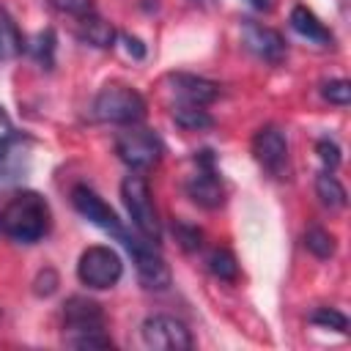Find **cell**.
Listing matches in <instances>:
<instances>
[{
	"instance_id": "83f0119b",
	"label": "cell",
	"mask_w": 351,
	"mask_h": 351,
	"mask_svg": "<svg viewBox=\"0 0 351 351\" xmlns=\"http://www.w3.org/2000/svg\"><path fill=\"white\" fill-rule=\"evenodd\" d=\"M121 41L126 44V52H129L134 60L145 58V47H143V41H140V38H134V36H121Z\"/></svg>"
},
{
	"instance_id": "7402d4cb",
	"label": "cell",
	"mask_w": 351,
	"mask_h": 351,
	"mask_svg": "<svg viewBox=\"0 0 351 351\" xmlns=\"http://www.w3.org/2000/svg\"><path fill=\"white\" fill-rule=\"evenodd\" d=\"M307 321L310 324H315V326H324V329H337V332H348V318L340 313V310H335V307H315L310 315H307Z\"/></svg>"
},
{
	"instance_id": "f1b7e54d",
	"label": "cell",
	"mask_w": 351,
	"mask_h": 351,
	"mask_svg": "<svg viewBox=\"0 0 351 351\" xmlns=\"http://www.w3.org/2000/svg\"><path fill=\"white\" fill-rule=\"evenodd\" d=\"M255 11H271L274 8V0H247Z\"/></svg>"
},
{
	"instance_id": "8992f818",
	"label": "cell",
	"mask_w": 351,
	"mask_h": 351,
	"mask_svg": "<svg viewBox=\"0 0 351 351\" xmlns=\"http://www.w3.org/2000/svg\"><path fill=\"white\" fill-rule=\"evenodd\" d=\"M115 154L118 159L132 167V170H148L154 167L162 154H165V145L159 140L156 132L151 129H143V126H126L118 137H115Z\"/></svg>"
},
{
	"instance_id": "277c9868",
	"label": "cell",
	"mask_w": 351,
	"mask_h": 351,
	"mask_svg": "<svg viewBox=\"0 0 351 351\" xmlns=\"http://www.w3.org/2000/svg\"><path fill=\"white\" fill-rule=\"evenodd\" d=\"M121 197H123V206L129 211V219H132L134 230L145 241L159 247V241H162V222H159V214H156L148 181L143 176H126L121 181Z\"/></svg>"
},
{
	"instance_id": "4316f807",
	"label": "cell",
	"mask_w": 351,
	"mask_h": 351,
	"mask_svg": "<svg viewBox=\"0 0 351 351\" xmlns=\"http://www.w3.org/2000/svg\"><path fill=\"white\" fill-rule=\"evenodd\" d=\"M173 233H176V239L181 241V247H184L186 252H192V250H197V247H200V239H203L200 228L186 225V222H176V225H173Z\"/></svg>"
},
{
	"instance_id": "5b68a950",
	"label": "cell",
	"mask_w": 351,
	"mask_h": 351,
	"mask_svg": "<svg viewBox=\"0 0 351 351\" xmlns=\"http://www.w3.org/2000/svg\"><path fill=\"white\" fill-rule=\"evenodd\" d=\"M77 277L82 285H88L93 291H107V288L118 285V280L123 277V261L112 247L93 244V247L82 250V255L77 261Z\"/></svg>"
},
{
	"instance_id": "6da1fadb",
	"label": "cell",
	"mask_w": 351,
	"mask_h": 351,
	"mask_svg": "<svg viewBox=\"0 0 351 351\" xmlns=\"http://www.w3.org/2000/svg\"><path fill=\"white\" fill-rule=\"evenodd\" d=\"M52 211L49 203L33 192L22 189L8 197V203L0 208V233L19 244H36L49 233Z\"/></svg>"
},
{
	"instance_id": "ffe728a7",
	"label": "cell",
	"mask_w": 351,
	"mask_h": 351,
	"mask_svg": "<svg viewBox=\"0 0 351 351\" xmlns=\"http://www.w3.org/2000/svg\"><path fill=\"white\" fill-rule=\"evenodd\" d=\"M206 266H208V271H211L217 280L236 282V277H239V263H236V255H233L230 250H225V247L211 250V252H208V258H206Z\"/></svg>"
},
{
	"instance_id": "4fadbf2b",
	"label": "cell",
	"mask_w": 351,
	"mask_h": 351,
	"mask_svg": "<svg viewBox=\"0 0 351 351\" xmlns=\"http://www.w3.org/2000/svg\"><path fill=\"white\" fill-rule=\"evenodd\" d=\"M252 154L263 170H269L271 176H280L288 162V140H285L282 129L274 123L261 126L252 137Z\"/></svg>"
},
{
	"instance_id": "2e32d148",
	"label": "cell",
	"mask_w": 351,
	"mask_h": 351,
	"mask_svg": "<svg viewBox=\"0 0 351 351\" xmlns=\"http://www.w3.org/2000/svg\"><path fill=\"white\" fill-rule=\"evenodd\" d=\"M77 38L90 44V47H99V49H110L118 38L115 27L110 22H104L99 14H88L80 19V30H77Z\"/></svg>"
},
{
	"instance_id": "7a4b0ae2",
	"label": "cell",
	"mask_w": 351,
	"mask_h": 351,
	"mask_svg": "<svg viewBox=\"0 0 351 351\" xmlns=\"http://www.w3.org/2000/svg\"><path fill=\"white\" fill-rule=\"evenodd\" d=\"M63 329H66V346L71 348H112V340L104 332V310L99 302L88 296L66 299Z\"/></svg>"
},
{
	"instance_id": "52a82bcc",
	"label": "cell",
	"mask_w": 351,
	"mask_h": 351,
	"mask_svg": "<svg viewBox=\"0 0 351 351\" xmlns=\"http://www.w3.org/2000/svg\"><path fill=\"white\" fill-rule=\"evenodd\" d=\"M71 206L90 222V225H96V228H101L104 233H110L112 239H118L123 247L132 241V236L134 233H129L126 228H123V222L118 219V214L90 189V186H85V184H77L74 189H71Z\"/></svg>"
},
{
	"instance_id": "9c48e42d",
	"label": "cell",
	"mask_w": 351,
	"mask_h": 351,
	"mask_svg": "<svg viewBox=\"0 0 351 351\" xmlns=\"http://www.w3.org/2000/svg\"><path fill=\"white\" fill-rule=\"evenodd\" d=\"M129 255H132V263L137 269V277L140 282L148 288V291H165L170 285V269L165 263V258L159 255L156 244L145 241L140 233L132 236V241L126 244Z\"/></svg>"
},
{
	"instance_id": "ac0fdd59",
	"label": "cell",
	"mask_w": 351,
	"mask_h": 351,
	"mask_svg": "<svg viewBox=\"0 0 351 351\" xmlns=\"http://www.w3.org/2000/svg\"><path fill=\"white\" fill-rule=\"evenodd\" d=\"M315 195L318 200L326 206V208H343L348 203V195H346V186L337 181V176H332L329 170L318 173L315 178Z\"/></svg>"
},
{
	"instance_id": "44dd1931",
	"label": "cell",
	"mask_w": 351,
	"mask_h": 351,
	"mask_svg": "<svg viewBox=\"0 0 351 351\" xmlns=\"http://www.w3.org/2000/svg\"><path fill=\"white\" fill-rule=\"evenodd\" d=\"M304 247L315 255V258H332L335 255V236L318 225L304 230Z\"/></svg>"
},
{
	"instance_id": "9a60e30c",
	"label": "cell",
	"mask_w": 351,
	"mask_h": 351,
	"mask_svg": "<svg viewBox=\"0 0 351 351\" xmlns=\"http://www.w3.org/2000/svg\"><path fill=\"white\" fill-rule=\"evenodd\" d=\"M291 27H293L302 38H307V41H313V44H318V47H332V44H335L332 30H329L307 5H293V11H291Z\"/></svg>"
},
{
	"instance_id": "e0dca14e",
	"label": "cell",
	"mask_w": 351,
	"mask_h": 351,
	"mask_svg": "<svg viewBox=\"0 0 351 351\" xmlns=\"http://www.w3.org/2000/svg\"><path fill=\"white\" fill-rule=\"evenodd\" d=\"M25 47V38L5 8H0V60H14Z\"/></svg>"
},
{
	"instance_id": "7c38bea8",
	"label": "cell",
	"mask_w": 351,
	"mask_h": 351,
	"mask_svg": "<svg viewBox=\"0 0 351 351\" xmlns=\"http://www.w3.org/2000/svg\"><path fill=\"white\" fill-rule=\"evenodd\" d=\"M241 41H244V47L252 55H258L261 60H266L271 66L282 63L285 55H288L285 38L277 30H271V27H266L261 22H252V19H244V25H241Z\"/></svg>"
},
{
	"instance_id": "d4e9b609",
	"label": "cell",
	"mask_w": 351,
	"mask_h": 351,
	"mask_svg": "<svg viewBox=\"0 0 351 351\" xmlns=\"http://www.w3.org/2000/svg\"><path fill=\"white\" fill-rule=\"evenodd\" d=\"M49 3H52L55 11L69 14V16H77V19H82L88 14H96L93 0H49Z\"/></svg>"
},
{
	"instance_id": "30bf717a",
	"label": "cell",
	"mask_w": 351,
	"mask_h": 351,
	"mask_svg": "<svg viewBox=\"0 0 351 351\" xmlns=\"http://www.w3.org/2000/svg\"><path fill=\"white\" fill-rule=\"evenodd\" d=\"M33 140L19 132H5L0 137V186L19 184L30 173Z\"/></svg>"
},
{
	"instance_id": "8fae6325",
	"label": "cell",
	"mask_w": 351,
	"mask_h": 351,
	"mask_svg": "<svg viewBox=\"0 0 351 351\" xmlns=\"http://www.w3.org/2000/svg\"><path fill=\"white\" fill-rule=\"evenodd\" d=\"M140 335L148 348H159V351H189L192 348V335H189L186 324L173 315L145 318L140 326Z\"/></svg>"
},
{
	"instance_id": "603a6c76",
	"label": "cell",
	"mask_w": 351,
	"mask_h": 351,
	"mask_svg": "<svg viewBox=\"0 0 351 351\" xmlns=\"http://www.w3.org/2000/svg\"><path fill=\"white\" fill-rule=\"evenodd\" d=\"M55 30H44V33H38L36 38H33V44H30V55L44 66V69H52V55H55Z\"/></svg>"
},
{
	"instance_id": "484cf974",
	"label": "cell",
	"mask_w": 351,
	"mask_h": 351,
	"mask_svg": "<svg viewBox=\"0 0 351 351\" xmlns=\"http://www.w3.org/2000/svg\"><path fill=\"white\" fill-rule=\"evenodd\" d=\"M315 151H318V159L324 162V167L332 173L337 165H340V145L335 143V140H329V137H321L318 143H315Z\"/></svg>"
},
{
	"instance_id": "cb8c5ba5",
	"label": "cell",
	"mask_w": 351,
	"mask_h": 351,
	"mask_svg": "<svg viewBox=\"0 0 351 351\" xmlns=\"http://www.w3.org/2000/svg\"><path fill=\"white\" fill-rule=\"evenodd\" d=\"M321 96L329 101V104H337V107H346L351 101V82L348 80H329L321 85Z\"/></svg>"
},
{
	"instance_id": "3957f363",
	"label": "cell",
	"mask_w": 351,
	"mask_h": 351,
	"mask_svg": "<svg viewBox=\"0 0 351 351\" xmlns=\"http://www.w3.org/2000/svg\"><path fill=\"white\" fill-rule=\"evenodd\" d=\"M93 115L104 123L134 126L145 118V99L123 82H107L93 99Z\"/></svg>"
},
{
	"instance_id": "5bb4252c",
	"label": "cell",
	"mask_w": 351,
	"mask_h": 351,
	"mask_svg": "<svg viewBox=\"0 0 351 351\" xmlns=\"http://www.w3.org/2000/svg\"><path fill=\"white\" fill-rule=\"evenodd\" d=\"M167 82L173 85V96L178 104H211L217 96H219V85L206 80V77H197V74H170Z\"/></svg>"
},
{
	"instance_id": "d6986e66",
	"label": "cell",
	"mask_w": 351,
	"mask_h": 351,
	"mask_svg": "<svg viewBox=\"0 0 351 351\" xmlns=\"http://www.w3.org/2000/svg\"><path fill=\"white\" fill-rule=\"evenodd\" d=\"M173 121L181 129H189V132H200V129H208L214 123L208 110L200 107V104H176L173 107Z\"/></svg>"
},
{
	"instance_id": "ba28073f",
	"label": "cell",
	"mask_w": 351,
	"mask_h": 351,
	"mask_svg": "<svg viewBox=\"0 0 351 351\" xmlns=\"http://www.w3.org/2000/svg\"><path fill=\"white\" fill-rule=\"evenodd\" d=\"M195 165H197V173L189 176L186 195L203 208H219L225 203V186H222V178L217 173L214 154L211 151H197Z\"/></svg>"
}]
</instances>
